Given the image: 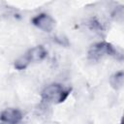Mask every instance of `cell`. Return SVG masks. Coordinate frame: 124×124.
<instances>
[{"label":"cell","instance_id":"obj_1","mask_svg":"<svg viewBox=\"0 0 124 124\" xmlns=\"http://www.w3.org/2000/svg\"><path fill=\"white\" fill-rule=\"evenodd\" d=\"M70 92L71 89H65L59 83H51L45 87V89L41 93V97L42 100L46 103L59 104L67 99Z\"/></svg>","mask_w":124,"mask_h":124},{"label":"cell","instance_id":"obj_2","mask_svg":"<svg viewBox=\"0 0 124 124\" xmlns=\"http://www.w3.org/2000/svg\"><path fill=\"white\" fill-rule=\"evenodd\" d=\"M104 54H108L115 57L116 59L122 60V54L111 44L107 42H101L92 45L88 51V57L93 61L99 60Z\"/></svg>","mask_w":124,"mask_h":124},{"label":"cell","instance_id":"obj_3","mask_svg":"<svg viewBox=\"0 0 124 124\" xmlns=\"http://www.w3.org/2000/svg\"><path fill=\"white\" fill-rule=\"evenodd\" d=\"M32 23L43 31L50 32L55 26V20L46 14H40L32 18Z\"/></svg>","mask_w":124,"mask_h":124},{"label":"cell","instance_id":"obj_4","mask_svg":"<svg viewBox=\"0 0 124 124\" xmlns=\"http://www.w3.org/2000/svg\"><path fill=\"white\" fill-rule=\"evenodd\" d=\"M22 119V113L17 108H6L0 113V120L7 124H17Z\"/></svg>","mask_w":124,"mask_h":124},{"label":"cell","instance_id":"obj_5","mask_svg":"<svg viewBox=\"0 0 124 124\" xmlns=\"http://www.w3.org/2000/svg\"><path fill=\"white\" fill-rule=\"evenodd\" d=\"M26 58L30 62H39L42 61L46 56V50L43 46H37L31 49H29L25 54Z\"/></svg>","mask_w":124,"mask_h":124},{"label":"cell","instance_id":"obj_6","mask_svg":"<svg viewBox=\"0 0 124 124\" xmlns=\"http://www.w3.org/2000/svg\"><path fill=\"white\" fill-rule=\"evenodd\" d=\"M123 81H124V76H123V72L122 71L115 73L110 78V84L114 89L121 88L122 85H123Z\"/></svg>","mask_w":124,"mask_h":124},{"label":"cell","instance_id":"obj_7","mask_svg":"<svg viewBox=\"0 0 124 124\" xmlns=\"http://www.w3.org/2000/svg\"><path fill=\"white\" fill-rule=\"evenodd\" d=\"M28 65H29V61H28V59L26 58L25 55L19 57L18 59H16V60L15 61V68L17 69V70H23V69H25Z\"/></svg>","mask_w":124,"mask_h":124},{"label":"cell","instance_id":"obj_8","mask_svg":"<svg viewBox=\"0 0 124 124\" xmlns=\"http://www.w3.org/2000/svg\"><path fill=\"white\" fill-rule=\"evenodd\" d=\"M89 27L90 29H93V30H99V31H102L104 28L102 26V24L95 18H92L89 22Z\"/></svg>","mask_w":124,"mask_h":124}]
</instances>
